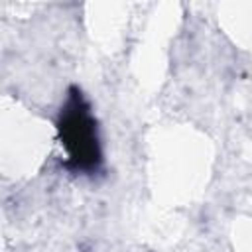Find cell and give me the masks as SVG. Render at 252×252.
<instances>
[{
    "mask_svg": "<svg viewBox=\"0 0 252 252\" xmlns=\"http://www.w3.org/2000/svg\"><path fill=\"white\" fill-rule=\"evenodd\" d=\"M57 134L67 159L63 167L75 175H96L102 171V144L91 104L79 87H69L59 108Z\"/></svg>",
    "mask_w": 252,
    "mask_h": 252,
    "instance_id": "obj_1",
    "label": "cell"
}]
</instances>
